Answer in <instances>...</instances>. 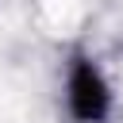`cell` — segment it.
Wrapping results in <instances>:
<instances>
[{"mask_svg":"<svg viewBox=\"0 0 123 123\" xmlns=\"http://www.w3.org/2000/svg\"><path fill=\"white\" fill-rule=\"evenodd\" d=\"M69 100H73L77 119H85V123H96L108 111V88H104V81L92 65H85V62L77 65V73L69 81Z\"/></svg>","mask_w":123,"mask_h":123,"instance_id":"cell-1","label":"cell"}]
</instances>
